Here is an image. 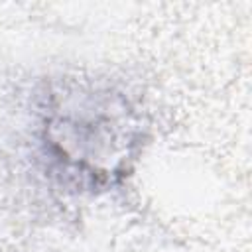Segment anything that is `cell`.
Masks as SVG:
<instances>
[{
  "instance_id": "obj_1",
  "label": "cell",
  "mask_w": 252,
  "mask_h": 252,
  "mask_svg": "<svg viewBox=\"0 0 252 252\" xmlns=\"http://www.w3.org/2000/svg\"><path fill=\"white\" fill-rule=\"evenodd\" d=\"M132 110L110 91L55 93L45 114V148L59 169L96 185L120 175L138 142Z\"/></svg>"
}]
</instances>
